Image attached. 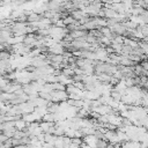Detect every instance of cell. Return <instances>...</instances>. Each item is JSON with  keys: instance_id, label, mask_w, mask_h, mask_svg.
Segmentation results:
<instances>
[{"instance_id": "cell-1", "label": "cell", "mask_w": 148, "mask_h": 148, "mask_svg": "<svg viewBox=\"0 0 148 148\" xmlns=\"http://www.w3.org/2000/svg\"><path fill=\"white\" fill-rule=\"evenodd\" d=\"M15 126H16L18 130H22V128L25 126V123H24L23 120H20V121H16V123H15Z\"/></svg>"}, {"instance_id": "cell-2", "label": "cell", "mask_w": 148, "mask_h": 148, "mask_svg": "<svg viewBox=\"0 0 148 148\" xmlns=\"http://www.w3.org/2000/svg\"><path fill=\"white\" fill-rule=\"evenodd\" d=\"M28 20H29V21H37V20H39V15L32 14V15H30V16L28 17Z\"/></svg>"}]
</instances>
